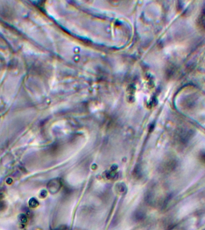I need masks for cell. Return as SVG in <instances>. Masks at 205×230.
I'll return each instance as SVG.
<instances>
[{
	"instance_id": "cell-1",
	"label": "cell",
	"mask_w": 205,
	"mask_h": 230,
	"mask_svg": "<svg viewBox=\"0 0 205 230\" xmlns=\"http://www.w3.org/2000/svg\"><path fill=\"white\" fill-rule=\"evenodd\" d=\"M61 183L58 179H54L49 182L48 188L49 191L52 193H55L58 191L61 188Z\"/></svg>"
}]
</instances>
